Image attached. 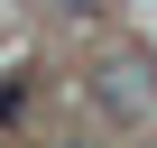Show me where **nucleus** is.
I'll return each mask as SVG.
<instances>
[{
	"instance_id": "1",
	"label": "nucleus",
	"mask_w": 157,
	"mask_h": 148,
	"mask_svg": "<svg viewBox=\"0 0 157 148\" xmlns=\"http://www.w3.org/2000/svg\"><path fill=\"white\" fill-rule=\"evenodd\" d=\"M93 111L120 120V130H148L157 120V65L148 56H102L93 65Z\"/></svg>"
},
{
	"instance_id": "2",
	"label": "nucleus",
	"mask_w": 157,
	"mask_h": 148,
	"mask_svg": "<svg viewBox=\"0 0 157 148\" xmlns=\"http://www.w3.org/2000/svg\"><path fill=\"white\" fill-rule=\"evenodd\" d=\"M28 120V74H0V130Z\"/></svg>"
},
{
	"instance_id": "3",
	"label": "nucleus",
	"mask_w": 157,
	"mask_h": 148,
	"mask_svg": "<svg viewBox=\"0 0 157 148\" xmlns=\"http://www.w3.org/2000/svg\"><path fill=\"white\" fill-rule=\"evenodd\" d=\"M56 10H93V0H56Z\"/></svg>"
}]
</instances>
